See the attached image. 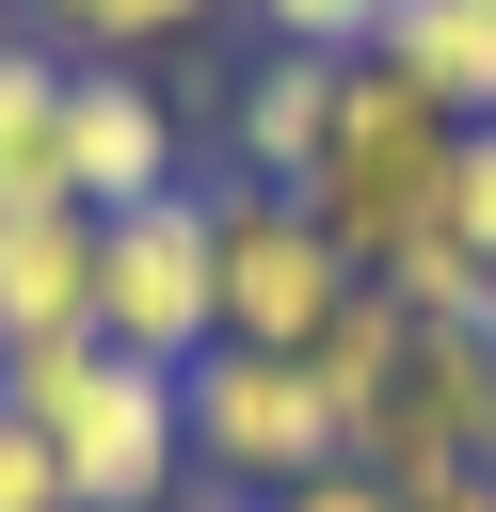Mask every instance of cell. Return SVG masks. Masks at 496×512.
<instances>
[{
  "label": "cell",
  "instance_id": "cell-1",
  "mask_svg": "<svg viewBox=\"0 0 496 512\" xmlns=\"http://www.w3.org/2000/svg\"><path fill=\"white\" fill-rule=\"evenodd\" d=\"M0 400L64 448V496L80 512H176V480H192L176 368H144L112 336H32V352H0Z\"/></svg>",
  "mask_w": 496,
  "mask_h": 512
},
{
  "label": "cell",
  "instance_id": "cell-2",
  "mask_svg": "<svg viewBox=\"0 0 496 512\" xmlns=\"http://www.w3.org/2000/svg\"><path fill=\"white\" fill-rule=\"evenodd\" d=\"M448 144H464V112L416 96L384 48H352V80H336V144H320V176H304V208L336 224L352 272H384L400 240H432V208H448Z\"/></svg>",
  "mask_w": 496,
  "mask_h": 512
},
{
  "label": "cell",
  "instance_id": "cell-3",
  "mask_svg": "<svg viewBox=\"0 0 496 512\" xmlns=\"http://www.w3.org/2000/svg\"><path fill=\"white\" fill-rule=\"evenodd\" d=\"M96 336L144 352V368H192L224 336V192H160V208H112L96 224Z\"/></svg>",
  "mask_w": 496,
  "mask_h": 512
},
{
  "label": "cell",
  "instance_id": "cell-4",
  "mask_svg": "<svg viewBox=\"0 0 496 512\" xmlns=\"http://www.w3.org/2000/svg\"><path fill=\"white\" fill-rule=\"evenodd\" d=\"M176 416H192V464H208L224 496H288V480L352 464V448H336V400H320L304 352H240V336H208V352L176 368Z\"/></svg>",
  "mask_w": 496,
  "mask_h": 512
},
{
  "label": "cell",
  "instance_id": "cell-5",
  "mask_svg": "<svg viewBox=\"0 0 496 512\" xmlns=\"http://www.w3.org/2000/svg\"><path fill=\"white\" fill-rule=\"evenodd\" d=\"M352 464L368 480H464V464H496V336H448V320H416L400 304V368H384V400L352 416Z\"/></svg>",
  "mask_w": 496,
  "mask_h": 512
},
{
  "label": "cell",
  "instance_id": "cell-6",
  "mask_svg": "<svg viewBox=\"0 0 496 512\" xmlns=\"http://www.w3.org/2000/svg\"><path fill=\"white\" fill-rule=\"evenodd\" d=\"M352 288H368V272L336 256V224H320L304 192L224 176V336H240V352H320Z\"/></svg>",
  "mask_w": 496,
  "mask_h": 512
},
{
  "label": "cell",
  "instance_id": "cell-7",
  "mask_svg": "<svg viewBox=\"0 0 496 512\" xmlns=\"http://www.w3.org/2000/svg\"><path fill=\"white\" fill-rule=\"evenodd\" d=\"M176 192V112H160V80L144 64H80V96H64V208H160Z\"/></svg>",
  "mask_w": 496,
  "mask_h": 512
},
{
  "label": "cell",
  "instance_id": "cell-8",
  "mask_svg": "<svg viewBox=\"0 0 496 512\" xmlns=\"http://www.w3.org/2000/svg\"><path fill=\"white\" fill-rule=\"evenodd\" d=\"M96 336V208H0V352Z\"/></svg>",
  "mask_w": 496,
  "mask_h": 512
},
{
  "label": "cell",
  "instance_id": "cell-9",
  "mask_svg": "<svg viewBox=\"0 0 496 512\" xmlns=\"http://www.w3.org/2000/svg\"><path fill=\"white\" fill-rule=\"evenodd\" d=\"M336 80H352V64L272 48V64L240 80V112H224V160H240L256 192H304V176H320V144H336Z\"/></svg>",
  "mask_w": 496,
  "mask_h": 512
},
{
  "label": "cell",
  "instance_id": "cell-10",
  "mask_svg": "<svg viewBox=\"0 0 496 512\" xmlns=\"http://www.w3.org/2000/svg\"><path fill=\"white\" fill-rule=\"evenodd\" d=\"M64 96L80 64L48 32H0V208H64Z\"/></svg>",
  "mask_w": 496,
  "mask_h": 512
},
{
  "label": "cell",
  "instance_id": "cell-11",
  "mask_svg": "<svg viewBox=\"0 0 496 512\" xmlns=\"http://www.w3.org/2000/svg\"><path fill=\"white\" fill-rule=\"evenodd\" d=\"M416 96H448L464 128L496 112V0H384V32H368Z\"/></svg>",
  "mask_w": 496,
  "mask_h": 512
},
{
  "label": "cell",
  "instance_id": "cell-12",
  "mask_svg": "<svg viewBox=\"0 0 496 512\" xmlns=\"http://www.w3.org/2000/svg\"><path fill=\"white\" fill-rule=\"evenodd\" d=\"M224 0H32V32L64 48V64H144V48H176V32H208Z\"/></svg>",
  "mask_w": 496,
  "mask_h": 512
},
{
  "label": "cell",
  "instance_id": "cell-13",
  "mask_svg": "<svg viewBox=\"0 0 496 512\" xmlns=\"http://www.w3.org/2000/svg\"><path fill=\"white\" fill-rule=\"evenodd\" d=\"M304 368H320V400H336V448H352V416H368V400H384V368H400V304H384V288H352V304H336V336H320Z\"/></svg>",
  "mask_w": 496,
  "mask_h": 512
},
{
  "label": "cell",
  "instance_id": "cell-14",
  "mask_svg": "<svg viewBox=\"0 0 496 512\" xmlns=\"http://www.w3.org/2000/svg\"><path fill=\"white\" fill-rule=\"evenodd\" d=\"M240 16H256L272 48H320V64H352V48L384 32V0H240Z\"/></svg>",
  "mask_w": 496,
  "mask_h": 512
},
{
  "label": "cell",
  "instance_id": "cell-15",
  "mask_svg": "<svg viewBox=\"0 0 496 512\" xmlns=\"http://www.w3.org/2000/svg\"><path fill=\"white\" fill-rule=\"evenodd\" d=\"M432 224H448V240H464V256L496 272V112H480V128L448 144V208H432Z\"/></svg>",
  "mask_w": 496,
  "mask_h": 512
},
{
  "label": "cell",
  "instance_id": "cell-16",
  "mask_svg": "<svg viewBox=\"0 0 496 512\" xmlns=\"http://www.w3.org/2000/svg\"><path fill=\"white\" fill-rule=\"evenodd\" d=\"M0 512H80V496H64V448H48L16 400H0Z\"/></svg>",
  "mask_w": 496,
  "mask_h": 512
},
{
  "label": "cell",
  "instance_id": "cell-17",
  "mask_svg": "<svg viewBox=\"0 0 496 512\" xmlns=\"http://www.w3.org/2000/svg\"><path fill=\"white\" fill-rule=\"evenodd\" d=\"M256 512H416V496L368 480V464H320V480H288V496H256Z\"/></svg>",
  "mask_w": 496,
  "mask_h": 512
},
{
  "label": "cell",
  "instance_id": "cell-18",
  "mask_svg": "<svg viewBox=\"0 0 496 512\" xmlns=\"http://www.w3.org/2000/svg\"><path fill=\"white\" fill-rule=\"evenodd\" d=\"M176 512H256V496H176Z\"/></svg>",
  "mask_w": 496,
  "mask_h": 512
},
{
  "label": "cell",
  "instance_id": "cell-19",
  "mask_svg": "<svg viewBox=\"0 0 496 512\" xmlns=\"http://www.w3.org/2000/svg\"><path fill=\"white\" fill-rule=\"evenodd\" d=\"M0 16H16V0H0Z\"/></svg>",
  "mask_w": 496,
  "mask_h": 512
}]
</instances>
